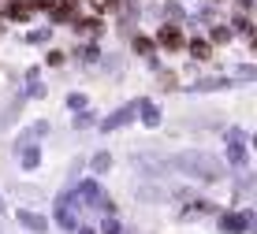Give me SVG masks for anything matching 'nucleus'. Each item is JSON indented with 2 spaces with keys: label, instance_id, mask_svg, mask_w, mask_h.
<instances>
[{
  "label": "nucleus",
  "instance_id": "nucleus-1",
  "mask_svg": "<svg viewBox=\"0 0 257 234\" xmlns=\"http://www.w3.org/2000/svg\"><path fill=\"white\" fill-rule=\"evenodd\" d=\"M172 164L179 171H187V175H194V178H205V182L224 178V164L216 156H209V152H179V156H172Z\"/></svg>",
  "mask_w": 257,
  "mask_h": 234
},
{
  "label": "nucleus",
  "instance_id": "nucleus-2",
  "mask_svg": "<svg viewBox=\"0 0 257 234\" xmlns=\"http://www.w3.org/2000/svg\"><path fill=\"white\" fill-rule=\"evenodd\" d=\"M56 223L67 230H78V215H75V201L71 197H60L56 201Z\"/></svg>",
  "mask_w": 257,
  "mask_h": 234
},
{
  "label": "nucleus",
  "instance_id": "nucleus-3",
  "mask_svg": "<svg viewBox=\"0 0 257 234\" xmlns=\"http://www.w3.org/2000/svg\"><path fill=\"white\" fill-rule=\"evenodd\" d=\"M19 223L26 230H34V234L49 230V219H45V215H38V212H30V208H19Z\"/></svg>",
  "mask_w": 257,
  "mask_h": 234
},
{
  "label": "nucleus",
  "instance_id": "nucleus-4",
  "mask_svg": "<svg viewBox=\"0 0 257 234\" xmlns=\"http://www.w3.org/2000/svg\"><path fill=\"white\" fill-rule=\"evenodd\" d=\"M135 112H138V104H127V108H119L116 115H108V119H104L101 127H104V130H116V127H123V123H131V119H135Z\"/></svg>",
  "mask_w": 257,
  "mask_h": 234
},
{
  "label": "nucleus",
  "instance_id": "nucleus-5",
  "mask_svg": "<svg viewBox=\"0 0 257 234\" xmlns=\"http://www.w3.org/2000/svg\"><path fill=\"white\" fill-rule=\"evenodd\" d=\"M157 41H161L164 49H179V45H183V34H179V26H161Z\"/></svg>",
  "mask_w": 257,
  "mask_h": 234
},
{
  "label": "nucleus",
  "instance_id": "nucleus-6",
  "mask_svg": "<svg viewBox=\"0 0 257 234\" xmlns=\"http://www.w3.org/2000/svg\"><path fill=\"white\" fill-rule=\"evenodd\" d=\"M227 138H231V149H227L231 164H242V160H246V149H242V134H238V130H231Z\"/></svg>",
  "mask_w": 257,
  "mask_h": 234
},
{
  "label": "nucleus",
  "instance_id": "nucleus-7",
  "mask_svg": "<svg viewBox=\"0 0 257 234\" xmlns=\"http://www.w3.org/2000/svg\"><path fill=\"white\" fill-rule=\"evenodd\" d=\"M138 112H142V123H146V127H157V123H161V112H157V104L142 101V104H138Z\"/></svg>",
  "mask_w": 257,
  "mask_h": 234
},
{
  "label": "nucleus",
  "instance_id": "nucleus-8",
  "mask_svg": "<svg viewBox=\"0 0 257 234\" xmlns=\"http://www.w3.org/2000/svg\"><path fill=\"white\" fill-rule=\"evenodd\" d=\"M246 227H250V215H224V230L227 234H238Z\"/></svg>",
  "mask_w": 257,
  "mask_h": 234
},
{
  "label": "nucleus",
  "instance_id": "nucleus-9",
  "mask_svg": "<svg viewBox=\"0 0 257 234\" xmlns=\"http://www.w3.org/2000/svg\"><path fill=\"white\" fill-rule=\"evenodd\" d=\"M38 164H41V152L34 149V145H26L23 149V167H38Z\"/></svg>",
  "mask_w": 257,
  "mask_h": 234
},
{
  "label": "nucleus",
  "instance_id": "nucleus-10",
  "mask_svg": "<svg viewBox=\"0 0 257 234\" xmlns=\"http://www.w3.org/2000/svg\"><path fill=\"white\" fill-rule=\"evenodd\" d=\"M135 52L146 56V60H153V41H149V38H135Z\"/></svg>",
  "mask_w": 257,
  "mask_h": 234
},
{
  "label": "nucleus",
  "instance_id": "nucleus-11",
  "mask_svg": "<svg viewBox=\"0 0 257 234\" xmlns=\"http://www.w3.org/2000/svg\"><path fill=\"white\" fill-rule=\"evenodd\" d=\"M190 52H194L198 60H209V41H198V38H194V41H190Z\"/></svg>",
  "mask_w": 257,
  "mask_h": 234
},
{
  "label": "nucleus",
  "instance_id": "nucleus-12",
  "mask_svg": "<svg viewBox=\"0 0 257 234\" xmlns=\"http://www.w3.org/2000/svg\"><path fill=\"white\" fill-rule=\"evenodd\" d=\"M224 86H231L227 78H209V82H198V89H224Z\"/></svg>",
  "mask_w": 257,
  "mask_h": 234
},
{
  "label": "nucleus",
  "instance_id": "nucleus-13",
  "mask_svg": "<svg viewBox=\"0 0 257 234\" xmlns=\"http://www.w3.org/2000/svg\"><path fill=\"white\" fill-rule=\"evenodd\" d=\"M12 19H30V8L26 4H12Z\"/></svg>",
  "mask_w": 257,
  "mask_h": 234
},
{
  "label": "nucleus",
  "instance_id": "nucleus-14",
  "mask_svg": "<svg viewBox=\"0 0 257 234\" xmlns=\"http://www.w3.org/2000/svg\"><path fill=\"white\" fill-rule=\"evenodd\" d=\"M108 164H112V160H108V152H101V156H93V171H108Z\"/></svg>",
  "mask_w": 257,
  "mask_h": 234
},
{
  "label": "nucleus",
  "instance_id": "nucleus-15",
  "mask_svg": "<svg viewBox=\"0 0 257 234\" xmlns=\"http://www.w3.org/2000/svg\"><path fill=\"white\" fill-rule=\"evenodd\" d=\"M231 38V30H227V26H216V30H212V41H227Z\"/></svg>",
  "mask_w": 257,
  "mask_h": 234
},
{
  "label": "nucleus",
  "instance_id": "nucleus-16",
  "mask_svg": "<svg viewBox=\"0 0 257 234\" xmlns=\"http://www.w3.org/2000/svg\"><path fill=\"white\" fill-rule=\"evenodd\" d=\"M101 234H119V223H116V219H104V227H101Z\"/></svg>",
  "mask_w": 257,
  "mask_h": 234
},
{
  "label": "nucleus",
  "instance_id": "nucleus-17",
  "mask_svg": "<svg viewBox=\"0 0 257 234\" xmlns=\"http://www.w3.org/2000/svg\"><path fill=\"white\" fill-rule=\"evenodd\" d=\"M78 234H90V230H78Z\"/></svg>",
  "mask_w": 257,
  "mask_h": 234
}]
</instances>
